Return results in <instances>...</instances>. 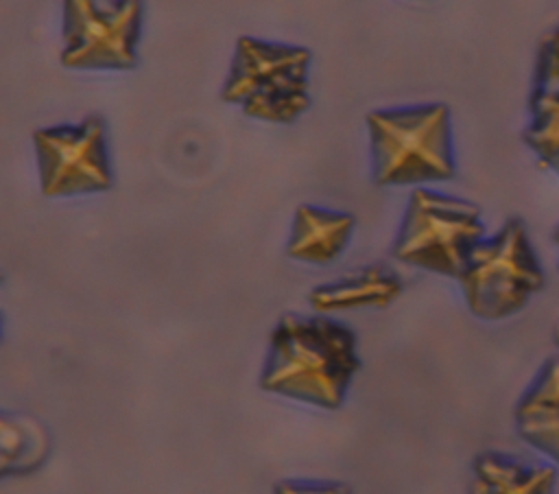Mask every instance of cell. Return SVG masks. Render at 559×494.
<instances>
[{"label":"cell","mask_w":559,"mask_h":494,"mask_svg":"<svg viewBox=\"0 0 559 494\" xmlns=\"http://www.w3.org/2000/svg\"><path fill=\"white\" fill-rule=\"evenodd\" d=\"M404 291L400 273L386 264L360 267L334 282L319 284L310 291L308 302L319 315H336L349 310L386 308Z\"/></svg>","instance_id":"9c48e42d"},{"label":"cell","mask_w":559,"mask_h":494,"mask_svg":"<svg viewBox=\"0 0 559 494\" xmlns=\"http://www.w3.org/2000/svg\"><path fill=\"white\" fill-rule=\"evenodd\" d=\"M467 310L480 321L522 313L544 289L546 275L520 216L507 219L469 254L456 278Z\"/></svg>","instance_id":"277c9868"},{"label":"cell","mask_w":559,"mask_h":494,"mask_svg":"<svg viewBox=\"0 0 559 494\" xmlns=\"http://www.w3.org/2000/svg\"><path fill=\"white\" fill-rule=\"evenodd\" d=\"M142 15V0H63L61 63L81 72L135 68Z\"/></svg>","instance_id":"8992f818"},{"label":"cell","mask_w":559,"mask_h":494,"mask_svg":"<svg viewBox=\"0 0 559 494\" xmlns=\"http://www.w3.org/2000/svg\"><path fill=\"white\" fill-rule=\"evenodd\" d=\"M557 468L513 452L483 450L472 461L467 494H555Z\"/></svg>","instance_id":"8fae6325"},{"label":"cell","mask_w":559,"mask_h":494,"mask_svg":"<svg viewBox=\"0 0 559 494\" xmlns=\"http://www.w3.org/2000/svg\"><path fill=\"white\" fill-rule=\"evenodd\" d=\"M356 219L349 212L299 205L293 216L286 254L306 264H332L349 247Z\"/></svg>","instance_id":"30bf717a"},{"label":"cell","mask_w":559,"mask_h":494,"mask_svg":"<svg viewBox=\"0 0 559 494\" xmlns=\"http://www.w3.org/2000/svg\"><path fill=\"white\" fill-rule=\"evenodd\" d=\"M518 437L559 468V352L548 356L513 409Z\"/></svg>","instance_id":"ba28073f"},{"label":"cell","mask_w":559,"mask_h":494,"mask_svg":"<svg viewBox=\"0 0 559 494\" xmlns=\"http://www.w3.org/2000/svg\"><path fill=\"white\" fill-rule=\"evenodd\" d=\"M555 341H557V345H559V326H557V332H555Z\"/></svg>","instance_id":"e0dca14e"},{"label":"cell","mask_w":559,"mask_h":494,"mask_svg":"<svg viewBox=\"0 0 559 494\" xmlns=\"http://www.w3.org/2000/svg\"><path fill=\"white\" fill-rule=\"evenodd\" d=\"M273 494H352L336 481H280Z\"/></svg>","instance_id":"9a60e30c"},{"label":"cell","mask_w":559,"mask_h":494,"mask_svg":"<svg viewBox=\"0 0 559 494\" xmlns=\"http://www.w3.org/2000/svg\"><path fill=\"white\" fill-rule=\"evenodd\" d=\"M358 369V341L349 326L319 313L284 315L271 332L260 387L334 411Z\"/></svg>","instance_id":"6da1fadb"},{"label":"cell","mask_w":559,"mask_h":494,"mask_svg":"<svg viewBox=\"0 0 559 494\" xmlns=\"http://www.w3.org/2000/svg\"><path fill=\"white\" fill-rule=\"evenodd\" d=\"M533 92H557L559 94V24L546 33L535 52L533 68Z\"/></svg>","instance_id":"5bb4252c"},{"label":"cell","mask_w":559,"mask_h":494,"mask_svg":"<svg viewBox=\"0 0 559 494\" xmlns=\"http://www.w3.org/2000/svg\"><path fill=\"white\" fill-rule=\"evenodd\" d=\"M485 236L487 227L476 203L419 186L411 188L391 256L404 267L456 280Z\"/></svg>","instance_id":"3957f363"},{"label":"cell","mask_w":559,"mask_h":494,"mask_svg":"<svg viewBox=\"0 0 559 494\" xmlns=\"http://www.w3.org/2000/svg\"><path fill=\"white\" fill-rule=\"evenodd\" d=\"M39 188L44 197H81L105 192L114 184L107 129L92 114L74 125L44 127L33 133Z\"/></svg>","instance_id":"52a82bcc"},{"label":"cell","mask_w":559,"mask_h":494,"mask_svg":"<svg viewBox=\"0 0 559 494\" xmlns=\"http://www.w3.org/2000/svg\"><path fill=\"white\" fill-rule=\"evenodd\" d=\"M552 240H555V245H557V249H559V225H557L555 232H552ZM557 267H559V262H557Z\"/></svg>","instance_id":"2e32d148"},{"label":"cell","mask_w":559,"mask_h":494,"mask_svg":"<svg viewBox=\"0 0 559 494\" xmlns=\"http://www.w3.org/2000/svg\"><path fill=\"white\" fill-rule=\"evenodd\" d=\"M310 59L304 46L240 37L221 96L247 118L290 125L310 107Z\"/></svg>","instance_id":"5b68a950"},{"label":"cell","mask_w":559,"mask_h":494,"mask_svg":"<svg viewBox=\"0 0 559 494\" xmlns=\"http://www.w3.org/2000/svg\"><path fill=\"white\" fill-rule=\"evenodd\" d=\"M522 140L537 162L559 177V94L533 92L528 96V122Z\"/></svg>","instance_id":"7c38bea8"},{"label":"cell","mask_w":559,"mask_h":494,"mask_svg":"<svg viewBox=\"0 0 559 494\" xmlns=\"http://www.w3.org/2000/svg\"><path fill=\"white\" fill-rule=\"evenodd\" d=\"M365 125L376 186L419 188L454 179V129L445 103L373 109Z\"/></svg>","instance_id":"7a4b0ae2"},{"label":"cell","mask_w":559,"mask_h":494,"mask_svg":"<svg viewBox=\"0 0 559 494\" xmlns=\"http://www.w3.org/2000/svg\"><path fill=\"white\" fill-rule=\"evenodd\" d=\"M39 439H31L22 422L0 415V477L24 472L28 463H39Z\"/></svg>","instance_id":"4fadbf2b"},{"label":"cell","mask_w":559,"mask_h":494,"mask_svg":"<svg viewBox=\"0 0 559 494\" xmlns=\"http://www.w3.org/2000/svg\"><path fill=\"white\" fill-rule=\"evenodd\" d=\"M0 280H2V273H0ZM0 339H2V319H0Z\"/></svg>","instance_id":"ac0fdd59"}]
</instances>
